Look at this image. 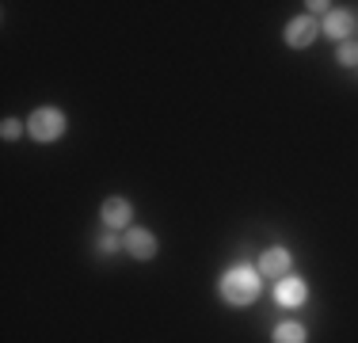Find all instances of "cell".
Returning a JSON list of instances; mask_svg holds the SVG:
<instances>
[{
  "mask_svg": "<svg viewBox=\"0 0 358 343\" xmlns=\"http://www.w3.org/2000/svg\"><path fill=\"white\" fill-rule=\"evenodd\" d=\"M320 31L328 34V38H336V42H351V34L358 31V23H355L351 12H343V8H331V12L324 15Z\"/></svg>",
  "mask_w": 358,
  "mask_h": 343,
  "instance_id": "8992f818",
  "label": "cell"
},
{
  "mask_svg": "<svg viewBox=\"0 0 358 343\" xmlns=\"http://www.w3.org/2000/svg\"><path fill=\"white\" fill-rule=\"evenodd\" d=\"M305 8H309L313 15H317V12H320V15H328V8H331V4H324V0H313V4H305Z\"/></svg>",
  "mask_w": 358,
  "mask_h": 343,
  "instance_id": "4fadbf2b",
  "label": "cell"
},
{
  "mask_svg": "<svg viewBox=\"0 0 358 343\" xmlns=\"http://www.w3.org/2000/svg\"><path fill=\"white\" fill-rule=\"evenodd\" d=\"M118 248H126V240H118V233H110V229H107V233L99 237V252H103V255H115Z\"/></svg>",
  "mask_w": 358,
  "mask_h": 343,
  "instance_id": "7c38bea8",
  "label": "cell"
},
{
  "mask_svg": "<svg viewBox=\"0 0 358 343\" xmlns=\"http://www.w3.org/2000/svg\"><path fill=\"white\" fill-rule=\"evenodd\" d=\"M275 302L286 305V309H301L305 302H309V282H305V279H294V274H286V279L275 286Z\"/></svg>",
  "mask_w": 358,
  "mask_h": 343,
  "instance_id": "52a82bcc",
  "label": "cell"
},
{
  "mask_svg": "<svg viewBox=\"0 0 358 343\" xmlns=\"http://www.w3.org/2000/svg\"><path fill=\"white\" fill-rule=\"evenodd\" d=\"M126 252L134 255V260H141V263H149V260H157V252H160V244H157V237L149 233V229H126Z\"/></svg>",
  "mask_w": 358,
  "mask_h": 343,
  "instance_id": "5b68a950",
  "label": "cell"
},
{
  "mask_svg": "<svg viewBox=\"0 0 358 343\" xmlns=\"http://www.w3.org/2000/svg\"><path fill=\"white\" fill-rule=\"evenodd\" d=\"M65 130H69V118H65V111H57V107H35L31 118H27V137L38 141V145L62 141Z\"/></svg>",
  "mask_w": 358,
  "mask_h": 343,
  "instance_id": "7a4b0ae2",
  "label": "cell"
},
{
  "mask_svg": "<svg viewBox=\"0 0 358 343\" xmlns=\"http://www.w3.org/2000/svg\"><path fill=\"white\" fill-rule=\"evenodd\" d=\"M336 62L358 69V42H355V38H351V42H339V46H336Z\"/></svg>",
  "mask_w": 358,
  "mask_h": 343,
  "instance_id": "30bf717a",
  "label": "cell"
},
{
  "mask_svg": "<svg viewBox=\"0 0 358 343\" xmlns=\"http://www.w3.org/2000/svg\"><path fill=\"white\" fill-rule=\"evenodd\" d=\"M130 218H134V206H130V199H122V195H110V199L103 202V210H99V221H103L110 233L126 229Z\"/></svg>",
  "mask_w": 358,
  "mask_h": 343,
  "instance_id": "277c9868",
  "label": "cell"
},
{
  "mask_svg": "<svg viewBox=\"0 0 358 343\" xmlns=\"http://www.w3.org/2000/svg\"><path fill=\"white\" fill-rule=\"evenodd\" d=\"M259 279H263L259 267H248V263H236V267H229L225 274H221V282H217L221 302H225V305H236V309L252 305L255 298H259V290H263Z\"/></svg>",
  "mask_w": 358,
  "mask_h": 343,
  "instance_id": "6da1fadb",
  "label": "cell"
},
{
  "mask_svg": "<svg viewBox=\"0 0 358 343\" xmlns=\"http://www.w3.org/2000/svg\"><path fill=\"white\" fill-rule=\"evenodd\" d=\"M23 134H27V126H23L20 118H4V122H0V137H4V141H20Z\"/></svg>",
  "mask_w": 358,
  "mask_h": 343,
  "instance_id": "8fae6325",
  "label": "cell"
},
{
  "mask_svg": "<svg viewBox=\"0 0 358 343\" xmlns=\"http://www.w3.org/2000/svg\"><path fill=\"white\" fill-rule=\"evenodd\" d=\"M317 34H320V23L313 20V15H297V20L286 23L282 42H286L289 50H305V46H313V42H317Z\"/></svg>",
  "mask_w": 358,
  "mask_h": 343,
  "instance_id": "3957f363",
  "label": "cell"
},
{
  "mask_svg": "<svg viewBox=\"0 0 358 343\" xmlns=\"http://www.w3.org/2000/svg\"><path fill=\"white\" fill-rule=\"evenodd\" d=\"M255 267H259L263 279H286L289 274V252L282 244H271L267 252H259V263H255Z\"/></svg>",
  "mask_w": 358,
  "mask_h": 343,
  "instance_id": "ba28073f",
  "label": "cell"
},
{
  "mask_svg": "<svg viewBox=\"0 0 358 343\" xmlns=\"http://www.w3.org/2000/svg\"><path fill=\"white\" fill-rule=\"evenodd\" d=\"M271 343H309V332H305L297 321H282V324H275V332H271Z\"/></svg>",
  "mask_w": 358,
  "mask_h": 343,
  "instance_id": "9c48e42d",
  "label": "cell"
}]
</instances>
